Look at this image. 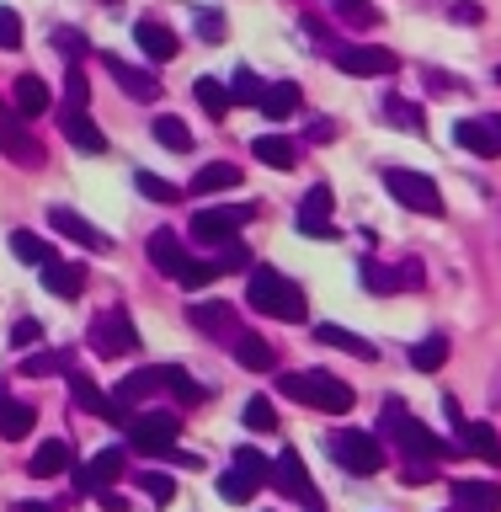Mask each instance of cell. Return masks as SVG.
Listing matches in <instances>:
<instances>
[{
  "instance_id": "6da1fadb",
  "label": "cell",
  "mask_w": 501,
  "mask_h": 512,
  "mask_svg": "<svg viewBox=\"0 0 501 512\" xmlns=\"http://www.w3.org/2000/svg\"><path fill=\"white\" fill-rule=\"evenodd\" d=\"M246 299H251L256 315L283 320V326H299V320H310L304 288H299L294 278H283L278 267H251V272H246Z\"/></svg>"
},
{
  "instance_id": "7a4b0ae2",
  "label": "cell",
  "mask_w": 501,
  "mask_h": 512,
  "mask_svg": "<svg viewBox=\"0 0 501 512\" xmlns=\"http://www.w3.org/2000/svg\"><path fill=\"white\" fill-rule=\"evenodd\" d=\"M278 390L288 400H299V406H310V411H326V416H342V411H352V400H358L352 384L326 374V368H294V374L278 379Z\"/></svg>"
},
{
  "instance_id": "3957f363",
  "label": "cell",
  "mask_w": 501,
  "mask_h": 512,
  "mask_svg": "<svg viewBox=\"0 0 501 512\" xmlns=\"http://www.w3.org/2000/svg\"><path fill=\"white\" fill-rule=\"evenodd\" d=\"M326 454L342 464L347 475H379L384 470V443L363 427H336L326 438Z\"/></svg>"
},
{
  "instance_id": "277c9868",
  "label": "cell",
  "mask_w": 501,
  "mask_h": 512,
  "mask_svg": "<svg viewBox=\"0 0 501 512\" xmlns=\"http://www.w3.org/2000/svg\"><path fill=\"white\" fill-rule=\"evenodd\" d=\"M176 432H182V416H166V411L128 416V448L144 454V459H171L176 454Z\"/></svg>"
},
{
  "instance_id": "5b68a950",
  "label": "cell",
  "mask_w": 501,
  "mask_h": 512,
  "mask_svg": "<svg viewBox=\"0 0 501 512\" xmlns=\"http://www.w3.org/2000/svg\"><path fill=\"white\" fill-rule=\"evenodd\" d=\"M384 187H390V198H395V203H406L411 214L443 219V192H438V182H432V176L406 171V166H390V171H384Z\"/></svg>"
},
{
  "instance_id": "8992f818",
  "label": "cell",
  "mask_w": 501,
  "mask_h": 512,
  "mask_svg": "<svg viewBox=\"0 0 501 512\" xmlns=\"http://www.w3.org/2000/svg\"><path fill=\"white\" fill-rule=\"evenodd\" d=\"M358 278L363 288H374V294H411V288H422V256H400V262H379V256H363L358 262Z\"/></svg>"
},
{
  "instance_id": "52a82bcc",
  "label": "cell",
  "mask_w": 501,
  "mask_h": 512,
  "mask_svg": "<svg viewBox=\"0 0 501 512\" xmlns=\"http://www.w3.org/2000/svg\"><path fill=\"white\" fill-rule=\"evenodd\" d=\"M272 486H278L288 502H299L304 512H326V496L315 491V480H310V470H304V459L294 448H283V454L272 459Z\"/></svg>"
},
{
  "instance_id": "ba28073f",
  "label": "cell",
  "mask_w": 501,
  "mask_h": 512,
  "mask_svg": "<svg viewBox=\"0 0 501 512\" xmlns=\"http://www.w3.org/2000/svg\"><path fill=\"white\" fill-rule=\"evenodd\" d=\"M0 155H11L16 166H43L38 128H27V118L11 102H0Z\"/></svg>"
},
{
  "instance_id": "9c48e42d",
  "label": "cell",
  "mask_w": 501,
  "mask_h": 512,
  "mask_svg": "<svg viewBox=\"0 0 501 512\" xmlns=\"http://www.w3.org/2000/svg\"><path fill=\"white\" fill-rule=\"evenodd\" d=\"M86 342L96 358H118V352H139V331H134V320H128L123 310H107V315H96L91 320V331H86Z\"/></svg>"
},
{
  "instance_id": "30bf717a",
  "label": "cell",
  "mask_w": 501,
  "mask_h": 512,
  "mask_svg": "<svg viewBox=\"0 0 501 512\" xmlns=\"http://www.w3.org/2000/svg\"><path fill=\"white\" fill-rule=\"evenodd\" d=\"M251 224V208L246 203H224V208H203V214H192V235L203 240V246H235V235Z\"/></svg>"
},
{
  "instance_id": "8fae6325",
  "label": "cell",
  "mask_w": 501,
  "mask_h": 512,
  "mask_svg": "<svg viewBox=\"0 0 501 512\" xmlns=\"http://www.w3.org/2000/svg\"><path fill=\"white\" fill-rule=\"evenodd\" d=\"M336 198H331V187L326 182H315L310 192H304V203H299V235H315V240H336Z\"/></svg>"
},
{
  "instance_id": "7c38bea8",
  "label": "cell",
  "mask_w": 501,
  "mask_h": 512,
  "mask_svg": "<svg viewBox=\"0 0 501 512\" xmlns=\"http://www.w3.org/2000/svg\"><path fill=\"white\" fill-rule=\"evenodd\" d=\"M395 443H400V454H406V464H438V459L454 454V448H448V443H443L432 427L416 422V416H406V422H400Z\"/></svg>"
},
{
  "instance_id": "4fadbf2b",
  "label": "cell",
  "mask_w": 501,
  "mask_h": 512,
  "mask_svg": "<svg viewBox=\"0 0 501 512\" xmlns=\"http://www.w3.org/2000/svg\"><path fill=\"white\" fill-rule=\"evenodd\" d=\"M187 320H192V326H198L203 336H208V342H240V320H235V310H230V304H224V299H198V304H187Z\"/></svg>"
},
{
  "instance_id": "5bb4252c",
  "label": "cell",
  "mask_w": 501,
  "mask_h": 512,
  "mask_svg": "<svg viewBox=\"0 0 501 512\" xmlns=\"http://www.w3.org/2000/svg\"><path fill=\"white\" fill-rule=\"evenodd\" d=\"M123 470H128V454H123V448H102V454H96L86 470H75V496H102Z\"/></svg>"
},
{
  "instance_id": "9a60e30c",
  "label": "cell",
  "mask_w": 501,
  "mask_h": 512,
  "mask_svg": "<svg viewBox=\"0 0 501 512\" xmlns=\"http://www.w3.org/2000/svg\"><path fill=\"white\" fill-rule=\"evenodd\" d=\"M336 70H342V75H390L395 70V54H390V48H379V43H352V48H336Z\"/></svg>"
},
{
  "instance_id": "2e32d148",
  "label": "cell",
  "mask_w": 501,
  "mask_h": 512,
  "mask_svg": "<svg viewBox=\"0 0 501 512\" xmlns=\"http://www.w3.org/2000/svg\"><path fill=\"white\" fill-rule=\"evenodd\" d=\"M70 400H75L80 411H91V416H107V422H118V427H128V416H134L128 406H118V400H107V395H102V384H96L91 374H80V368L70 374Z\"/></svg>"
},
{
  "instance_id": "e0dca14e",
  "label": "cell",
  "mask_w": 501,
  "mask_h": 512,
  "mask_svg": "<svg viewBox=\"0 0 501 512\" xmlns=\"http://www.w3.org/2000/svg\"><path fill=\"white\" fill-rule=\"evenodd\" d=\"M454 144L470 150V155H480V160L501 155V118H459L454 123Z\"/></svg>"
},
{
  "instance_id": "ac0fdd59",
  "label": "cell",
  "mask_w": 501,
  "mask_h": 512,
  "mask_svg": "<svg viewBox=\"0 0 501 512\" xmlns=\"http://www.w3.org/2000/svg\"><path fill=\"white\" fill-rule=\"evenodd\" d=\"M134 43L144 48V59H155V64H171L176 54H182L176 32L166 22H155V16H139V22H134Z\"/></svg>"
},
{
  "instance_id": "d6986e66",
  "label": "cell",
  "mask_w": 501,
  "mask_h": 512,
  "mask_svg": "<svg viewBox=\"0 0 501 512\" xmlns=\"http://www.w3.org/2000/svg\"><path fill=\"white\" fill-rule=\"evenodd\" d=\"M32 427H38V406H27V400L6 395V379H0V438H6V443H22Z\"/></svg>"
},
{
  "instance_id": "ffe728a7",
  "label": "cell",
  "mask_w": 501,
  "mask_h": 512,
  "mask_svg": "<svg viewBox=\"0 0 501 512\" xmlns=\"http://www.w3.org/2000/svg\"><path fill=\"white\" fill-rule=\"evenodd\" d=\"M11 107L32 123L38 112L54 107V91H48V80H43L38 70H27V75H16V86H11Z\"/></svg>"
},
{
  "instance_id": "44dd1931",
  "label": "cell",
  "mask_w": 501,
  "mask_h": 512,
  "mask_svg": "<svg viewBox=\"0 0 501 512\" xmlns=\"http://www.w3.org/2000/svg\"><path fill=\"white\" fill-rule=\"evenodd\" d=\"M144 251H150V267L166 272V278H182L192 256L182 251V240H176L171 230H150V240H144Z\"/></svg>"
},
{
  "instance_id": "7402d4cb",
  "label": "cell",
  "mask_w": 501,
  "mask_h": 512,
  "mask_svg": "<svg viewBox=\"0 0 501 512\" xmlns=\"http://www.w3.org/2000/svg\"><path fill=\"white\" fill-rule=\"evenodd\" d=\"M59 128H64V139H70L75 150H86V155H107V134H102V128H96L80 107H64V112H59Z\"/></svg>"
},
{
  "instance_id": "603a6c76",
  "label": "cell",
  "mask_w": 501,
  "mask_h": 512,
  "mask_svg": "<svg viewBox=\"0 0 501 512\" xmlns=\"http://www.w3.org/2000/svg\"><path fill=\"white\" fill-rule=\"evenodd\" d=\"M251 155L262 160V166H278V171H299V160H304V150L288 134H256Z\"/></svg>"
},
{
  "instance_id": "cb8c5ba5",
  "label": "cell",
  "mask_w": 501,
  "mask_h": 512,
  "mask_svg": "<svg viewBox=\"0 0 501 512\" xmlns=\"http://www.w3.org/2000/svg\"><path fill=\"white\" fill-rule=\"evenodd\" d=\"M48 224H54L64 240H80V246H91V251H107V235L96 230L91 219H80L75 208H48Z\"/></svg>"
},
{
  "instance_id": "d4e9b609",
  "label": "cell",
  "mask_w": 501,
  "mask_h": 512,
  "mask_svg": "<svg viewBox=\"0 0 501 512\" xmlns=\"http://www.w3.org/2000/svg\"><path fill=\"white\" fill-rule=\"evenodd\" d=\"M315 342H326V347H336V352H352L358 363H379V347L368 342V336H358V331H347V326H315Z\"/></svg>"
},
{
  "instance_id": "484cf974",
  "label": "cell",
  "mask_w": 501,
  "mask_h": 512,
  "mask_svg": "<svg viewBox=\"0 0 501 512\" xmlns=\"http://www.w3.org/2000/svg\"><path fill=\"white\" fill-rule=\"evenodd\" d=\"M107 70H112V80H118L128 96H134V102H155V96H160V80H155L150 70H139V64H123L118 54H112Z\"/></svg>"
},
{
  "instance_id": "4316f807",
  "label": "cell",
  "mask_w": 501,
  "mask_h": 512,
  "mask_svg": "<svg viewBox=\"0 0 501 512\" xmlns=\"http://www.w3.org/2000/svg\"><path fill=\"white\" fill-rule=\"evenodd\" d=\"M64 470H70V443H64V438H43L38 448H32V459H27V475L48 480V475H64Z\"/></svg>"
},
{
  "instance_id": "83f0119b",
  "label": "cell",
  "mask_w": 501,
  "mask_h": 512,
  "mask_svg": "<svg viewBox=\"0 0 501 512\" xmlns=\"http://www.w3.org/2000/svg\"><path fill=\"white\" fill-rule=\"evenodd\" d=\"M43 288L54 299H75L80 288H86V267H80V262H59V256H54V262L43 267Z\"/></svg>"
},
{
  "instance_id": "f1b7e54d",
  "label": "cell",
  "mask_w": 501,
  "mask_h": 512,
  "mask_svg": "<svg viewBox=\"0 0 501 512\" xmlns=\"http://www.w3.org/2000/svg\"><path fill=\"white\" fill-rule=\"evenodd\" d=\"M459 448L475 454V459H486V464H501V438H496L491 422H464L459 427Z\"/></svg>"
},
{
  "instance_id": "f546056e",
  "label": "cell",
  "mask_w": 501,
  "mask_h": 512,
  "mask_svg": "<svg viewBox=\"0 0 501 512\" xmlns=\"http://www.w3.org/2000/svg\"><path fill=\"white\" fill-rule=\"evenodd\" d=\"M454 502L464 512H496L501 507V486L496 480H454Z\"/></svg>"
},
{
  "instance_id": "4dcf8cb0",
  "label": "cell",
  "mask_w": 501,
  "mask_h": 512,
  "mask_svg": "<svg viewBox=\"0 0 501 512\" xmlns=\"http://www.w3.org/2000/svg\"><path fill=\"white\" fill-rule=\"evenodd\" d=\"M230 352H235L240 368H256V374L278 368V352H272V342H267V336H256V331H240V342H235Z\"/></svg>"
},
{
  "instance_id": "1f68e13d",
  "label": "cell",
  "mask_w": 501,
  "mask_h": 512,
  "mask_svg": "<svg viewBox=\"0 0 501 512\" xmlns=\"http://www.w3.org/2000/svg\"><path fill=\"white\" fill-rule=\"evenodd\" d=\"M155 390H166V368H134L123 384H118V406L134 411L144 395H155Z\"/></svg>"
},
{
  "instance_id": "d6a6232c",
  "label": "cell",
  "mask_w": 501,
  "mask_h": 512,
  "mask_svg": "<svg viewBox=\"0 0 501 512\" xmlns=\"http://www.w3.org/2000/svg\"><path fill=\"white\" fill-rule=\"evenodd\" d=\"M294 107H299V86H294V80H272V86L262 91V102H256V112H262L267 123H283Z\"/></svg>"
},
{
  "instance_id": "836d02e7",
  "label": "cell",
  "mask_w": 501,
  "mask_h": 512,
  "mask_svg": "<svg viewBox=\"0 0 501 512\" xmlns=\"http://www.w3.org/2000/svg\"><path fill=\"white\" fill-rule=\"evenodd\" d=\"M240 187V166L235 160H208V166L192 176V192H230Z\"/></svg>"
},
{
  "instance_id": "e575fe53",
  "label": "cell",
  "mask_w": 501,
  "mask_h": 512,
  "mask_svg": "<svg viewBox=\"0 0 501 512\" xmlns=\"http://www.w3.org/2000/svg\"><path fill=\"white\" fill-rule=\"evenodd\" d=\"M384 118H390L400 134H422L427 128V112H422V102H406V96H384Z\"/></svg>"
},
{
  "instance_id": "d590c367",
  "label": "cell",
  "mask_w": 501,
  "mask_h": 512,
  "mask_svg": "<svg viewBox=\"0 0 501 512\" xmlns=\"http://www.w3.org/2000/svg\"><path fill=\"white\" fill-rule=\"evenodd\" d=\"M22 374H27V379H43V374H75V352H70V347L32 352V358H22Z\"/></svg>"
},
{
  "instance_id": "8d00e7d4",
  "label": "cell",
  "mask_w": 501,
  "mask_h": 512,
  "mask_svg": "<svg viewBox=\"0 0 501 512\" xmlns=\"http://www.w3.org/2000/svg\"><path fill=\"white\" fill-rule=\"evenodd\" d=\"M11 251H16V262H22V267H38V272L54 262V246H48V240H38L32 230H11Z\"/></svg>"
},
{
  "instance_id": "74e56055",
  "label": "cell",
  "mask_w": 501,
  "mask_h": 512,
  "mask_svg": "<svg viewBox=\"0 0 501 512\" xmlns=\"http://www.w3.org/2000/svg\"><path fill=\"white\" fill-rule=\"evenodd\" d=\"M192 96H198V107L208 112V118H224V112H230V86H224V80H214V75H198V80H192Z\"/></svg>"
},
{
  "instance_id": "f35d334b",
  "label": "cell",
  "mask_w": 501,
  "mask_h": 512,
  "mask_svg": "<svg viewBox=\"0 0 501 512\" xmlns=\"http://www.w3.org/2000/svg\"><path fill=\"white\" fill-rule=\"evenodd\" d=\"M166 390L182 400V406H203V400H208V384H198L182 363H166Z\"/></svg>"
},
{
  "instance_id": "ab89813d",
  "label": "cell",
  "mask_w": 501,
  "mask_h": 512,
  "mask_svg": "<svg viewBox=\"0 0 501 512\" xmlns=\"http://www.w3.org/2000/svg\"><path fill=\"white\" fill-rule=\"evenodd\" d=\"M331 11H336V22H347L352 32L379 27V6H374V0H331Z\"/></svg>"
},
{
  "instance_id": "60d3db41",
  "label": "cell",
  "mask_w": 501,
  "mask_h": 512,
  "mask_svg": "<svg viewBox=\"0 0 501 512\" xmlns=\"http://www.w3.org/2000/svg\"><path fill=\"white\" fill-rule=\"evenodd\" d=\"M262 91H267V80L251 70V64H240L235 80H230V107H256L262 102Z\"/></svg>"
},
{
  "instance_id": "b9f144b4",
  "label": "cell",
  "mask_w": 501,
  "mask_h": 512,
  "mask_svg": "<svg viewBox=\"0 0 501 512\" xmlns=\"http://www.w3.org/2000/svg\"><path fill=\"white\" fill-rule=\"evenodd\" d=\"M150 134H155V144H166V150H176V155L192 150V128H187L182 118H155Z\"/></svg>"
},
{
  "instance_id": "7bdbcfd3",
  "label": "cell",
  "mask_w": 501,
  "mask_h": 512,
  "mask_svg": "<svg viewBox=\"0 0 501 512\" xmlns=\"http://www.w3.org/2000/svg\"><path fill=\"white\" fill-rule=\"evenodd\" d=\"M448 363V336H427V342L411 347V368H422V374H438Z\"/></svg>"
},
{
  "instance_id": "ee69618b",
  "label": "cell",
  "mask_w": 501,
  "mask_h": 512,
  "mask_svg": "<svg viewBox=\"0 0 501 512\" xmlns=\"http://www.w3.org/2000/svg\"><path fill=\"white\" fill-rule=\"evenodd\" d=\"M134 187H139L150 203H166V208H171L176 198H182V187L166 182V176H155V171H134Z\"/></svg>"
},
{
  "instance_id": "f6af8a7d",
  "label": "cell",
  "mask_w": 501,
  "mask_h": 512,
  "mask_svg": "<svg viewBox=\"0 0 501 512\" xmlns=\"http://www.w3.org/2000/svg\"><path fill=\"white\" fill-rule=\"evenodd\" d=\"M240 422H246L251 432H278V411H272L267 395H251L246 411H240Z\"/></svg>"
},
{
  "instance_id": "bcb514c9",
  "label": "cell",
  "mask_w": 501,
  "mask_h": 512,
  "mask_svg": "<svg viewBox=\"0 0 501 512\" xmlns=\"http://www.w3.org/2000/svg\"><path fill=\"white\" fill-rule=\"evenodd\" d=\"M235 470H240V475H251L256 486H267V480H272V459H267V454H256L251 443H240V448H235Z\"/></svg>"
},
{
  "instance_id": "7dc6e473",
  "label": "cell",
  "mask_w": 501,
  "mask_h": 512,
  "mask_svg": "<svg viewBox=\"0 0 501 512\" xmlns=\"http://www.w3.org/2000/svg\"><path fill=\"white\" fill-rule=\"evenodd\" d=\"M256 491H262V486H256L251 475H240V470H224L219 475V496H224V502H235V507H246Z\"/></svg>"
},
{
  "instance_id": "c3c4849f",
  "label": "cell",
  "mask_w": 501,
  "mask_h": 512,
  "mask_svg": "<svg viewBox=\"0 0 501 512\" xmlns=\"http://www.w3.org/2000/svg\"><path fill=\"white\" fill-rule=\"evenodd\" d=\"M86 102H91L86 70H80V64H70V75H64V107H80V112H86Z\"/></svg>"
},
{
  "instance_id": "681fc988",
  "label": "cell",
  "mask_w": 501,
  "mask_h": 512,
  "mask_svg": "<svg viewBox=\"0 0 501 512\" xmlns=\"http://www.w3.org/2000/svg\"><path fill=\"white\" fill-rule=\"evenodd\" d=\"M54 48H59V54L70 59V64H80V59H86V48H91V43H86V32H75V27H59V32H54Z\"/></svg>"
},
{
  "instance_id": "f907efd6",
  "label": "cell",
  "mask_w": 501,
  "mask_h": 512,
  "mask_svg": "<svg viewBox=\"0 0 501 512\" xmlns=\"http://www.w3.org/2000/svg\"><path fill=\"white\" fill-rule=\"evenodd\" d=\"M139 486H144V496H155L160 507H166V502H176V480H171V475H155V470H144V475H139Z\"/></svg>"
},
{
  "instance_id": "816d5d0a",
  "label": "cell",
  "mask_w": 501,
  "mask_h": 512,
  "mask_svg": "<svg viewBox=\"0 0 501 512\" xmlns=\"http://www.w3.org/2000/svg\"><path fill=\"white\" fill-rule=\"evenodd\" d=\"M214 278H219V267H214V262H187V272H182L176 283H182L187 294H198V288H208Z\"/></svg>"
},
{
  "instance_id": "f5cc1de1",
  "label": "cell",
  "mask_w": 501,
  "mask_h": 512,
  "mask_svg": "<svg viewBox=\"0 0 501 512\" xmlns=\"http://www.w3.org/2000/svg\"><path fill=\"white\" fill-rule=\"evenodd\" d=\"M0 48H6V54L22 48V16H16L11 6H0Z\"/></svg>"
},
{
  "instance_id": "db71d44e",
  "label": "cell",
  "mask_w": 501,
  "mask_h": 512,
  "mask_svg": "<svg viewBox=\"0 0 501 512\" xmlns=\"http://www.w3.org/2000/svg\"><path fill=\"white\" fill-rule=\"evenodd\" d=\"M214 267H219V272H251V251L240 246V240H235V246H219Z\"/></svg>"
},
{
  "instance_id": "11a10c76",
  "label": "cell",
  "mask_w": 501,
  "mask_h": 512,
  "mask_svg": "<svg viewBox=\"0 0 501 512\" xmlns=\"http://www.w3.org/2000/svg\"><path fill=\"white\" fill-rule=\"evenodd\" d=\"M38 342H43L38 320H16V326H11V347H38Z\"/></svg>"
},
{
  "instance_id": "9f6ffc18",
  "label": "cell",
  "mask_w": 501,
  "mask_h": 512,
  "mask_svg": "<svg viewBox=\"0 0 501 512\" xmlns=\"http://www.w3.org/2000/svg\"><path fill=\"white\" fill-rule=\"evenodd\" d=\"M427 86H432V96H454V91H459V80H454V75H443V70H427Z\"/></svg>"
},
{
  "instance_id": "6f0895ef",
  "label": "cell",
  "mask_w": 501,
  "mask_h": 512,
  "mask_svg": "<svg viewBox=\"0 0 501 512\" xmlns=\"http://www.w3.org/2000/svg\"><path fill=\"white\" fill-rule=\"evenodd\" d=\"M432 475H438L432 464H406V470H400V480H406V486H427Z\"/></svg>"
},
{
  "instance_id": "680465c9",
  "label": "cell",
  "mask_w": 501,
  "mask_h": 512,
  "mask_svg": "<svg viewBox=\"0 0 501 512\" xmlns=\"http://www.w3.org/2000/svg\"><path fill=\"white\" fill-rule=\"evenodd\" d=\"M198 32H203V38H224V16L203 11V16H198Z\"/></svg>"
},
{
  "instance_id": "91938a15",
  "label": "cell",
  "mask_w": 501,
  "mask_h": 512,
  "mask_svg": "<svg viewBox=\"0 0 501 512\" xmlns=\"http://www.w3.org/2000/svg\"><path fill=\"white\" fill-rule=\"evenodd\" d=\"M331 139H336V123H331V118H320V123L310 128V144H331Z\"/></svg>"
},
{
  "instance_id": "94428289",
  "label": "cell",
  "mask_w": 501,
  "mask_h": 512,
  "mask_svg": "<svg viewBox=\"0 0 501 512\" xmlns=\"http://www.w3.org/2000/svg\"><path fill=\"white\" fill-rule=\"evenodd\" d=\"M96 502H102L107 512H128V502H123V496H112V491H102V496H96Z\"/></svg>"
},
{
  "instance_id": "6125c7cd",
  "label": "cell",
  "mask_w": 501,
  "mask_h": 512,
  "mask_svg": "<svg viewBox=\"0 0 501 512\" xmlns=\"http://www.w3.org/2000/svg\"><path fill=\"white\" fill-rule=\"evenodd\" d=\"M448 16H454V22H480V6H454Z\"/></svg>"
},
{
  "instance_id": "be15d7a7",
  "label": "cell",
  "mask_w": 501,
  "mask_h": 512,
  "mask_svg": "<svg viewBox=\"0 0 501 512\" xmlns=\"http://www.w3.org/2000/svg\"><path fill=\"white\" fill-rule=\"evenodd\" d=\"M16 512H48V507H32V502H22V507H16Z\"/></svg>"
},
{
  "instance_id": "e7e4bbea",
  "label": "cell",
  "mask_w": 501,
  "mask_h": 512,
  "mask_svg": "<svg viewBox=\"0 0 501 512\" xmlns=\"http://www.w3.org/2000/svg\"><path fill=\"white\" fill-rule=\"evenodd\" d=\"M496 86H501V64H496Z\"/></svg>"
},
{
  "instance_id": "03108f58",
  "label": "cell",
  "mask_w": 501,
  "mask_h": 512,
  "mask_svg": "<svg viewBox=\"0 0 501 512\" xmlns=\"http://www.w3.org/2000/svg\"><path fill=\"white\" fill-rule=\"evenodd\" d=\"M454 512H459V507H454Z\"/></svg>"
}]
</instances>
